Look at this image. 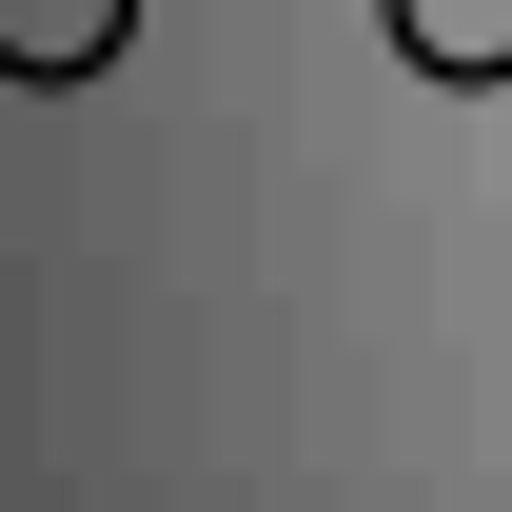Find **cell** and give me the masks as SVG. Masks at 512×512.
<instances>
[{"instance_id": "cell-1", "label": "cell", "mask_w": 512, "mask_h": 512, "mask_svg": "<svg viewBox=\"0 0 512 512\" xmlns=\"http://www.w3.org/2000/svg\"><path fill=\"white\" fill-rule=\"evenodd\" d=\"M138 40V0H0V79H99Z\"/></svg>"}, {"instance_id": "cell-2", "label": "cell", "mask_w": 512, "mask_h": 512, "mask_svg": "<svg viewBox=\"0 0 512 512\" xmlns=\"http://www.w3.org/2000/svg\"><path fill=\"white\" fill-rule=\"evenodd\" d=\"M394 60L453 79V99H493L512 79V0H394Z\"/></svg>"}]
</instances>
